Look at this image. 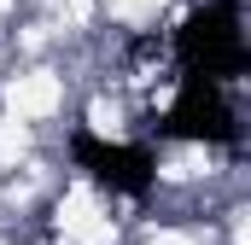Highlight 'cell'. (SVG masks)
I'll return each mask as SVG.
<instances>
[{
    "instance_id": "2",
    "label": "cell",
    "mask_w": 251,
    "mask_h": 245,
    "mask_svg": "<svg viewBox=\"0 0 251 245\" xmlns=\"http://www.w3.org/2000/svg\"><path fill=\"white\" fill-rule=\"evenodd\" d=\"M70 164L111 198H152L158 187V152L146 140H105L94 128H70Z\"/></svg>"
},
{
    "instance_id": "3",
    "label": "cell",
    "mask_w": 251,
    "mask_h": 245,
    "mask_svg": "<svg viewBox=\"0 0 251 245\" xmlns=\"http://www.w3.org/2000/svg\"><path fill=\"white\" fill-rule=\"evenodd\" d=\"M158 140H187V146H240V111L228 99V88L204 82V76H181L176 99L164 105V117L152 122Z\"/></svg>"
},
{
    "instance_id": "1",
    "label": "cell",
    "mask_w": 251,
    "mask_h": 245,
    "mask_svg": "<svg viewBox=\"0 0 251 245\" xmlns=\"http://www.w3.org/2000/svg\"><path fill=\"white\" fill-rule=\"evenodd\" d=\"M170 53L181 64V76H204V82H216V88L240 82L246 64H251L240 0H204V6H193L187 18L176 24Z\"/></svg>"
}]
</instances>
